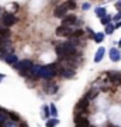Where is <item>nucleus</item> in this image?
Segmentation results:
<instances>
[{"mask_svg":"<svg viewBox=\"0 0 121 127\" xmlns=\"http://www.w3.org/2000/svg\"><path fill=\"white\" fill-rule=\"evenodd\" d=\"M56 91H58V86H55L54 83H48V85L45 86V92H47V93H55Z\"/></svg>","mask_w":121,"mask_h":127,"instance_id":"obj_14","label":"nucleus"},{"mask_svg":"<svg viewBox=\"0 0 121 127\" xmlns=\"http://www.w3.org/2000/svg\"><path fill=\"white\" fill-rule=\"evenodd\" d=\"M110 20H111V17H108L107 14H106V16H103V17H101V23H103L104 26H106V24L110 23Z\"/></svg>","mask_w":121,"mask_h":127,"instance_id":"obj_22","label":"nucleus"},{"mask_svg":"<svg viewBox=\"0 0 121 127\" xmlns=\"http://www.w3.org/2000/svg\"><path fill=\"white\" fill-rule=\"evenodd\" d=\"M90 9V4L89 3H85V4H83V10H89Z\"/></svg>","mask_w":121,"mask_h":127,"instance_id":"obj_28","label":"nucleus"},{"mask_svg":"<svg viewBox=\"0 0 121 127\" xmlns=\"http://www.w3.org/2000/svg\"><path fill=\"white\" fill-rule=\"evenodd\" d=\"M9 35H10V31H9V30L0 26V37H7V38H9Z\"/></svg>","mask_w":121,"mask_h":127,"instance_id":"obj_15","label":"nucleus"},{"mask_svg":"<svg viewBox=\"0 0 121 127\" xmlns=\"http://www.w3.org/2000/svg\"><path fill=\"white\" fill-rule=\"evenodd\" d=\"M16 21H17V18L14 17L13 14H4L1 17V23L4 24L6 27H11L13 24H16Z\"/></svg>","mask_w":121,"mask_h":127,"instance_id":"obj_3","label":"nucleus"},{"mask_svg":"<svg viewBox=\"0 0 121 127\" xmlns=\"http://www.w3.org/2000/svg\"><path fill=\"white\" fill-rule=\"evenodd\" d=\"M94 41H96V42H101V41L104 40V34L103 32H97V34H94Z\"/></svg>","mask_w":121,"mask_h":127,"instance_id":"obj_16","label":"nucleus"},{"mask_svg":"<svg viewBox=\"0 0 121 127\" xmlns=\"http://www.w3.org/2000/svg\"><path fill=\"white\" fill-rule=\"evenodd\" d=\"M59 66L58 64H51V65H47V66H40L38 69V75L40 78H44V79H51L54 78L55 75L59 73Z\"/></svg>","mask_w":121,"mask_h":127,"instance_id":"obj_1","label":"nucleus"},{"mask_svg":"<svg viewBox=\"0 0 121 127\" xmlns=\"http://www.w3.org/2000/svg\"><path fill=\"white\" fill-rule=\"evenodd\" d=\"M114 30H116V27H114V26H113V24H106V34H111L113 31H114Z\"/></svg>","mask_w":121,"mask_h":127,"instance_id":"obj_20","label":"nucleus"},{"mask_svg":"<svg viewBox=\"0 0 121 127\" xmlns=\"http://www.w3.org/2000/svg\"><path fill=\"white\" fill-rule=\"evenodd\" d=\"M114 20H117V21H118V20H121V11H118V13L116 14V17H114Z\"/></svg>","mask_w":121,"mask_h":127,"instance_id":"obj_27","label":"nucleus"},{"mask_svg":"<svg viewBox=\"0 0 121 127\" xmlns=\"http://www.w3.org/2000/svg\"><path fill=\"white\" fill-rule=\"evenodd\" d=\"M71 32H72V28H69L68 26H61V27L56 28V35H61V37H69L71 35Z\"/></svg>","mask_w":121,"mask_h":127,"instance_id":"obj_5","label":"nucleus"},{"mask_svg":"<svg viewBox=\"0 0 121 127\" xmlns=\"http://www.w3.org/2000/svg\"><path fill=\"white\" fill-rule=\"evenodd\" d=\"M9 116L11 117V120H13V122H17V120H18V116H17V114H14V113H9Z\"/></svg>","mask_w":121,"mask_h":127,"instance_id":"obj_24","label":"nucleus"},{"mask_svg":"<svg viewBox=\"0 0 121 127\" xmlns=\"http://www.w3.org/2000/svg\"><path fill=\"white\" fill-rule=\"evenodd\" d=\"M59 73H62L63 78H73L75 71L73 69H68V68H59Z\"/></svg>","mask_w":121,"mask_h":127,"instance_id":"obj_9","label":"nucleus"},{"mask_svg":"<svg viewBox=\"0 0 121 127\" xmlns=\"http://www.w3.org/2000/svg\"><path fill=\"white\" fill-rule=\"evenodd\" d=\"M104 48H100V50H97V52H96V55H94V62H100L101 59H103L104 57Z\"/></svg>","mask_w":121,"mask_h":127,"instance_id":"obj_12","label":"nucleus"},{"mask_svg":"<svg viewBox=\"0 0 121 127\" xmlns=\"http://www.w3.org/2000/svg\"><path fill=\"white\" fill-rule=\"evenodd\" d=\"M44 112H45V114H47V116H49V112H48V107H47V106L44 107Z\"/></svg>","mask_w":121,"mask_h":127,"instance_id":"obj_29","label":"nucleus"},{"mask_svg":"<svg viewBox=\"0 0 121 127\" xmlns=\"http://www.w3.org/2000/svg\"><path fill=\"white\" fill-rule=\"evenodd\" d=\"M3 78H4V75H0V81H1V79H3Z\"/></svg>","mask_w":121,"mask_h":127,"instance_id":"obj_32","label":"nucleus"},{"mask_svg":"<svg viewBox=\"0 0 121 127\" xmlns=\"http://www.w3.org/2000/svg\"><path fill=\"white\" fill-rule=\"evenodd\" d=\"M55 124H58V120H49V122L47 123V126H55Z\"/></svg>","mask_w":121,"mask_h":127,"instance_id":"obj_25","label":"nucleus"},{"mask_svg":"<svg viewBox=\"0 0 121 127\" xmlns=\"http://www.w3.org/2000/svg\"><path fill=\"white\" fill-rule=\"evenodd\" d=\"M66 11H68L66 4H59V6H56V9H55L54 14H55V17L62 18V17H65V16H66Z\"/></svg>","mask_w":121,"mask_h":127,"instance_id":"obj_4","label":"nucleus"},{"mask_svg":"<svg viewBox=\"0 0 121 127\" xmlns=\"http://www.w3.org/2000/svg\"><path fill=\"white\" fill-rule=\"evenodd\" d=\"M118 47H121V38H120V41H118Z\"/></svg>","mask_w":121,"mask_h":127,"instance_id":"obj_31","label":"nucleus"},{"mask_svg":"<svg viewBox=\"0 0 121 127\" xmlns=\"http://www.w3.org/2000/svg\"><path fill=\"white\" fill-rule=\"evenodd\" d=\"M96 14H97L99 17L106 16V9H104V7H97V9H96Z\"/></svg>","mask_w":121,"mask_h":127,"instance_id":"obj_19","label":"nucleus"},{"mask_svg":"<svg viewBox=\"0 0 121 127\" xmlns=\"http://www.w3.org/2000/svg\"><path fill=\"white\" fill-rule=\"evenodd\" d=\"M65 4H66V7H68V9H71V10L76 9V3H75L73 0H69V1H66V3H65Z\"/></svg>","mask_w":121,"mask_h":127,"instance_id":"obj_21","label":"nucleus"},{"mask_svg":"<svg viewBox=\"0 0 121 127\" xmlns=\"http://www.w3.org/2000/svg\"><path fill=\"white\" fill-rule=\"evenodd\" d=\"M87 107H89V99H87V97L82 99L80 102L76 104V110H77V112H82V113H83V112H86V110H87Z\"/></svg>","mask_w":121,"mask_h":127,"instance_id":"obj_6","label":"nucleus"},{"mask_svg":"<svg viewBox=\"0 0 121 127\" xmlns=\"http://www.w3.org/2000/svg\"><path fill=\"white\" fill-rule=\"evenodd\" d=\"M114 27H116V28H118V27H121V21H120V23H117V24H116V26H114Z\"/></svg>","mask_w":121,"mask_h":127,"instance_id":"obj_30","label":"nucleus"},{"mask_svg":"<svg viewBox=\"0 0 121 127\" xmlns=\"http://www.w3.org/2000/svg\"><path fill=\"white\" fill-rule=\"evenodd\" d=\"M82 34H83V31H82V30H72V32H71V38H73V37H75V38H76V37H80Z\"/></svg>","mask_w":121,"mask_h":127,"instance_id":"obj_17","label":"nucleus"},{"mask_svg":"<svg viewBox=\"0 0 121 127\" xmlns=\"http://www.w3.org/2000/svg\"><path fill=\"white\" fill-rule=\"evenodd\" d=\"M75 124H76V126L86 127V126H89L90 123H89V119H86V117H82V116H79V117L75 119Z\"/></svg>","mask_w":121,"mask_h":127,"instance_id":"obj_8","label":"nucleus"},{"mask_svg":"<svg viewBox=\"0 0 121 127\" xmlns=\"http://www.w3.org/2000/svg\"><path fill=\"white\" fill-rule=\"evenodd\" d=\"M120 58H121L120 51L117 50V48H111V51H110V59H111V61H114V62H117Z\"/></svg>","mask_w":121,"mask_h":127,"instance_id":"obj_10","label":"nucleus"},{"mask_svg":"<svg viewBox=\"0 0 121 127\" xmlns=\"http://www.w3.org/2000/svg\"><path fill=\"white\" fill-rule=\"evenodd\" d=\"M108 76H110L111 81L121 83V73H118V72H110V73H108Z\"/></svg>","mask_w":121,"mask_h":127,"instance_id":"obj_13","label":"nucleus"},{"mask_svg":"<svg viewBox=\"0 0 121 127\" xmlns=\"http://www.w3.org/2000/svg\"><path fill=\"white\" fill-rule=\"evenodd\" d=\"M34 64L30 61V59H24V61H20V62H16V68L20 71V72H24V71H28L30 68H32Z\"/></svg>","mask_w":121,"mask_h":127,"instance_id":"obj_2","label":"nucleus"},{"mask_svg":"<svg viewBox=\"0 0 121 127\" xmlns=\"http://www.w3.org/2000/svg\"><path fill=\"white\" fill-rule=\"evenodd\" d=\"M62 18H63V24L65 26H71V24L76 23V16H73V14H68V16H65Z\"/></svg>","mask_w":121,"mask_h":127,"instance_id":"obj_7","label":"nucleus"},{"mask_svg":"<svg viewBox=\"0 0 121 127\" xmlns=\"http://www.w3.org/2000/svg\"><path fill=\"white\" fill-rule=\"evenodd\" d=\"M3 58H4V61H6L7 64H16V62L18 61L17 57H16V55H13V54H6Z\"/></svg>","mask_w":121,"mask_h":127,"instance_id":"obj_11","label":"nucleus"},{"mask_svg":"<svg viewBox=\"0 0 121 127\" xmlns=\"http://www.w3.org/2000/svg\"><path fill=\"white\" fill-rule=\"evenodd\" d=\"M96 95H97V91H90L87 93V99H93V97H96Z\"/></svg>","mask_w":121,"mask_h":127,"instance_id":"obj_23","label":"nucleus"},{"mask_svg":"<svg viewBox=\"0 0 121 127\" xmlns=\"http://www.w3.org/2000/svg\"><path fill=\"white\" fill-rule=\"evenodd\" d=\"M51 113L54 114V116H56V114H58V112H56V109H55V106H54V104L51 106Z\"/></svg>","mask_w":121,"mask_h":127,"instance_id":"obj_26","label":"nucleus"},{"mask_svg":"<svg viewBox=\"0 0 121 127\" xmlns=\"http://www.w3.org/2000/svg\"><path fill=\"white\" fill-rule=\"evenodd\" d=\"M6 120H9V119H7V114L3 113V112L0 110V126H3V124L6 123Z\"/></svg>","mask_w":121,"mask_h":127,"instance_id":"obj_18","label":"nucleus"}]
</instances>
